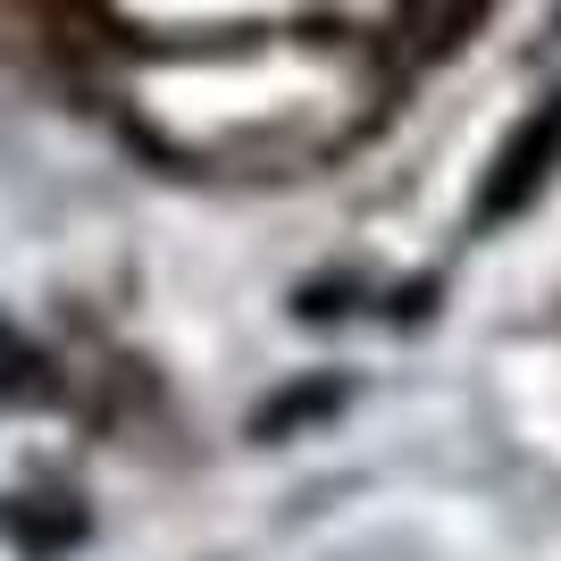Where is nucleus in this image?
Wrapping results in <instances>:
<instances>
[{
    "label": "nucleus",
    "mask_w": 561,
    "mask_h": 561,
    "mask_svg": "<svg viewBox=\"0 0 561 561\" xmlns=\"http://www.w3.org/2000/svg\"><path fill=\"white\" fill-rule=\"evenodd\" d=\"M561 160V101L553 110H537L528 126L512 135V151L494 160V176H486V202H478V218H512V210H528V193L545 185V168Z\"/></svg>",
    "instance_id": "f257e3e1"
},
{
    "label": "nucleus",
    "mask_w": 561,
    "mask_h": 561,
    "mask_svg": "<svg viewBox=\"0 0 561 561\" xmlns=\"http://www.w3.org/2000/svg\"><path fill=\"white\" fill-rule=\"evenodd\" d=\"M34 394H50L43 352H34V344H18V335L0 328V402H34Z\"/></svg>",
    "instance_id": "f03ea898"
}]
</instances>
